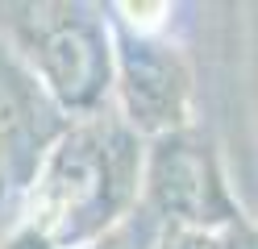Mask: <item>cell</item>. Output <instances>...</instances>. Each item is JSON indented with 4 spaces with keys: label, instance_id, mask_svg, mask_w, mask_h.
Returning a JSON list of instances; mask_svg holds the SVG:
<instances>
[{
    "label": "cell",
    "instance_id": "cell-1",
    "mask_svg": "<svg viewBox=\"0 0 258 249\" xmlns=\"http://www.w3.org/2000/svg\"><path fill=\"white\" fill-rule=\"evenodd\" d=\"M146 141L117 112L62 125L25 187V224L54 249L104 237L142 204Z\"/></svg>",
    "mask_w": 258,
    "mask_h": 249
},
{
    "label": "cell",
    "instance_id": "cell-2",
    "mask_svg": "<svg viewBox=\"0 0 258 249\" xmlns=\"http://www.w3.org/2000/svg\"><path fill=\"white\" fill-rule=\"evenodd\" d=\"M0 42L67 121L100 116L112 104V25L92 5H9Z\"/></svg>",
    "mask_w": 258,
    "mask_h": 249
},
{
    "label": "cell",
    "instance_id": "cell-3",
    "mask_svg": "<svg viewBox=\"0 0 258 249\" xmlns=\"http://www.w3.org/2000/svg\"><path fill=\"white\" fill-rule=\"evenodd\" d=\"M142 208L163 228L196 232V237H213L241 220L217 145L191 125L146 141Z\"/></svg>",
    "mask_w": 258,
    "mask_h": 249
},
{
    "label": "cell",
    "instance_id": "cell-4",
    "mask_svg": "<svg viewBox=\"0 0 258 249\" xmlns=\"http://www.w3.org/2000/svg\"><path fill=\"white\" fill-rule=\"evenodd\" d=\"M112 25V112L134 129L142 141H154L163 133H175L191 125V62L175 42L163 33H142Z\"/></svg>",
    "mask_w": 258,
    "mask_h": 249
},
{
    "label": "cell",
    "instance_id": "cell-5",
    "mask_svg": "<svg viewBox=\"0 0 258 249\" xmlns=\"http://www.w3.org/2000/svg\"><path fill=\"white\" fill-rule=\"evenodd\" d=\"M58 133V108L17 62V54L0 42V166L5 175H17L21 187H29L42 154Z\"/></svg>",
    "mask_w": 258,
    "mask_h": 249
},
{
    "label": "cell",
    "instance_id": "cell-6",
    "mask_svg": "<svg viewBox=\"0 0 258 249\" xmlns=\"http://www.w3.org/2000/svg\"><path fill=\"white\" fill-rule=\"evenodd\" d=\"M163 224L154 220V216L146 212V208H134L125 216L121 224H112L104 237H96V241H88V245H79V249H158V241H163Z\"/></svg>",
    "mask_w": 258,
    "mask_h": 249
},
{
    "label": "cell",
    "instance_id": "cell-7",
    "mask_svg": "<svg viewBox=\"0 0 258 249\" xmlns=\"http://www.w3.org/2000/svg\"><path fill=\"white\" fill-rule=\"evenodd\" d=\"M204 249H258V224L250 220V216H241L237 224L204 237Z\"/></svg>",
    "mask_w": 258,
    "mask_h": 249
},
{
    "label": "cell",
    "instance_id": "cell-8",
    "mask_svg": "<svg viewBox=\"0 0 258 249\" xmlns=\"http://www.w3.org/2000/svg\"><path fill=\"white\" fill-rule=\"evenodd\" d=\"M5 249H54V245L46 241V237H42L38 228H29V224H21V228L13 232L9 241H5Z\"/></svg>",
    "mask_w": 258,
    "mask_h": 249
},
{
    "label": "cell",
    "instance_id": "cell-9",
    "mask_svg": "<svg viewBox=\"0 0 258 249\" xmlns=\"http://www.w3.org/2000/svg\"><path fill=\"white\" fill-rule=\"evenodd\" d=\"M158 249H204V237H196V232H175L167 228L163 241H158Z\"/></svg>",
    "mask_w": 258,
    "mask_h": 249
}]
</instances>
